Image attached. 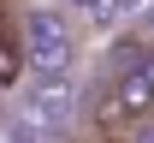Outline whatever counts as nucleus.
Returning <instances> with one entry per match:
<instances>
[{
	"mask_svg": "<svg viewBox=\"0 0 154 143\" xmlns=\"http://www.w3.org/2000/svg\"><path fill=\"white\" fill-rule=\"evenodd\" d=\"M18 42L30 72H77L83 18L71 6H30V12H18Z\"/></svg>",
	"mask_w": 154,
	"mask_h": 143,
	"instance_id": "1",
	"label": "nucleus"
},
{
	"mask_svg": "<svg viewBox=\"0 0 154 143\" xmlns=\"http://www.w3.org/2000/svg\"><path fill=\"white\" fill-rule=\"evenodd\" d=\"M77 18H83V30H113V24H125V6L119 0H65Z\"/></svg>",
	"mask_w": 154,
	"mask_h": 143,
	"instance_id": "2",
	"label": "nucleus"
},
{
	"mask_svg": "<svg viewBox=\"0 0 154 143\" xmlns=\"http://www.w3.org/2000/svg\"><path fill=\"white\" fill-rule=\"evenodd\" d=\"M101 143H125V137H101Z\"/></svg>",
	"mask_w": 154,
	"mask_h": 143,
	"instance_id": "3",
	"label": "nucleus"
}]
</instances>
